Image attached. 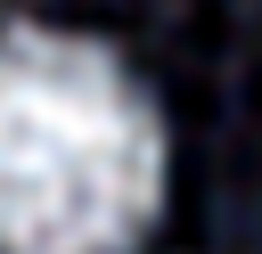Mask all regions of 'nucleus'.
<instances>
[{"label":"nucleus","mask_w":262,"mask_h":254,"mask_svg":"<svg viewBox=\"0 0 262 254\" xmlns=\"http://www.w3.org/2000/svg\"><path fill=\"white\" fill-rule=\"evenodd\" d=\"M164 197L139 82L74 33H0V254H123Z\"/></svg>","instance_id":"1"}]
</instances>
